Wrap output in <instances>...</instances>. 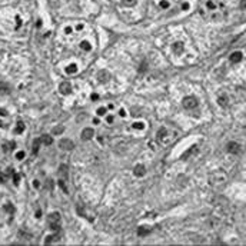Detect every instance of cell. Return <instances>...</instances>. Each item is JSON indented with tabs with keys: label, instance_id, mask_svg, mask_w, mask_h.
Here are the masks:
<instances>
[{
	"label": "cell",
	"instance_id": "9",
	"mask_svg": "<svg viewBox=\"0 0 246 246\" xmlns=\"http://www.w3.org/2000/svg\"><path fill=\"white\" fill-rule=\"evenodd\" d=\"M59 92L62 93V95H70L72 93V86L69 82H63V83H60L59 86Z\"/></svg>",
	"mask_w": 246,
	"mask_h": 246
},
{
	"label": "cell",
	"instance_id": "41",
	"mask_svg": "<svg viewBox=\"0 0 246 246\" xmlns=\"http://www.w3.org/2000/svg\"><path fill=\"white\" fill-rule=\"evenodd\" d=\"M99 123H100L99 117H95V119H93V124H99Z\"/></svg>",
	"mask_w": 246,
	"mask_h": 246
},
{
	"label": "cell",
	"instance_id": "32",
	"mask_svg": "<svg viewBox=\"0 0 246 246\" xmlns=\"http://www.w3.org/2000/svg\"><path fill=\"white\" fill-rule=\"evenodd\" d=\"M189 9H190V6H189V3H188V1H185V3H182V10H185V12H188Z\"/></svg>",
	"mask_w": 246,
	"mask_h": 246
},
{
	"label": "cell",
	"instance_id": "34",
	"mask_svg": "<svg viewBox=\"0 0 246 246\" xmlns=\"http://www.w3.org/2000/svg\"><path fill=\"white\" fill-rule=\"evenodd\" d=\"M75 29H76L78 32H82V30L84 29V25H83V23H79V25H76V27H75Z\"/></svg>",
	"mask_w": 246,
	"mask_h": 246
},
{
	"label": "cell",
	"instance_id": "27",
	"mask_svg": "<svg viewBox=\"0 0 246 246\" xmlns=\"http://www.w3.org/2000/svg\"><path fill=\"white\" fill-rule=\"evenodd\" d=\"M23 130H25V123L22 122V120H19L17 122V126H16V133H23Z\"/></svg>",
	"mask_w": 246,
	"mask_h": 246
},
{
	"label": "cell",
	"instance_id": "43",
	"mask_svg": "<svg viewBox=\"0 0 246 246\" xmlns=\"http://www.w3.org/2000/svg\"><path fill=\"white\" fill-rule=\"evenodd\" d=\"M119 115H120V116H126V112H124L123 109H120L119 110Z\"/></svg>",
	"mask_w": 246,
	"mask_h": 246
},
{
	"label": "cell",
	"instance_id": "21",
	"mask_svg": "<svg viewBox=\"0 0 246 246\" xmlns=\"http://www.w3.org/2000/svg\"><path fill=\"white\" fill-rule=\"evenodd\" d=\"M0 93H3V95H6V93H10V87H9V84H7V83H3V82H0Z\"/></svg>",
	"mask_w": 246,
	"mask_h": 246
},
{
	"label": "cell",
	"instance_id": "8",
	"mask_svg": "<svg viewBox=\"0 0 246 246\" xmlns=\"http://www.w3.org/2000/svg\"><path fill=\"white\" fill-rule=\"evenodd\" d=\"M242 59H243V53L240 52V50H235V52L230 53V56H229V60H230L232 63H239V62H242Z\"/></svg>",
	"mask_w": 246,
	"mask_h": 246
},
{
	"label": "cell",
	"instance_id": "28",
	"mask_svg": "<svg viewBox=\"0 0 246 246\" xmlns=\"http://www.w3.org/2000/svg\"><path fill=\"white\" fill-rule=\"evenodd\" d=\"M148 233H150V230H149V229H146V227L140 226L139 229H137V235H140V236H146Z\"/></svg>",
	"mask_w": 246,
	"mask_h": 246
},
{
	"label": "cell",
	"instance_id": "40",
	"mask_svg": "<svg viewBox=\"0 0 246 246\" xmlns=\"http://www.w3.org/2000/svg\"><path fill=\"white\" fill-rule=\"evenodd\" d=\"M34 216H36V218H40V216H42V210H40V209H37V212L34 213Z\"/></svg>",
	"mask_w": 246,
	"mask_h": 246
},
{
	"label": "cell",
	"instance_id": "7",
	"mask_svg": "<svg viewBox=\"0 0 246 246\" xmlns=\"http://www.w3.org/2000/svg\"><path fill=\"white\" fill-rule=\"evenodd\" d=\"M226 149L229 153H232V155H238L240 152V145L238 142H229L226 146Z\"/></svg>",
	"mask_w": 246,
	"mask_h": 246
},
{
	"label": "cell",
	"instance_id": "12",
	"mask_svg": "<svg viewBox=\"0 0 246 246\" xmlns=\"http://www.w3.org/2000/svg\"><path fill=\"white\" fill-rule=\"evenodd\" d=\"M172 50H173L176 54H180V53H183V50H185V46H183L182 42H175V43L172 45Z\"/></svg>",
	"mask_w": 246,
	"mask_h": 246
},
{
	"label": "cell",
	"instance_id": "17",
	"mask_svg": "<svg viewBox=\"0 0 246 246\" xmlns=\"http://www.w3.org/2000/svg\"><path fill=\"white\" fill-rule=\"evenodd\" d=\"M79 47H80L83 52H90V50H92V45L89 43V42H87V40H83V42H80Z\"/></svg>",
	"mask_w": 246,
	"mask_h": 246
},
{
	"label": "cell",
	"instance_id": "5",
	"mask_svg": "<svg viewBox=\"0 0 246 246\" xmlns=\"http://www.w3.org/2000/svg\"><path fill=\"white\" fill-rule=\"evenodd\" d=\"M93 136H95V130H93V127H84L83 130H82V135H80V137H82V140H90V139H93Z\"/></svg>",
	"mask_w": 246,
	"mask_h": 246
},
{
	"label": "cell",
	"instance_id": "20",
	"mask_svg": "<svg viewBox=\"0 0 246 246\" xmlns=\"http://www.w3.org/2000/svg\"><path fill=\"white\" fill-rule=\"evenodd\" d=\"M14 148H16V143L14 142H9V143H4V145H3V150H4L6 153L10 152V150H13Z\"/></svg>",
	"mask_w": 246,
	"mask_h": 246
},
{
	"label": "cell",
	"instance_id": "23",
	"mask_svg": "<svg viewBox=\"0 0 246 246\" xmlns=\"http://www.w3.org/2000/svg\"><path fill=\"white\" fill-rule=\"evenodd\" d=\"M40 143H42L40 139H34V142H33V155H37L39 148H40Z\"/></svg>",
	"mask_w": 246,
	"mask_h": 246
},
{
	"label": "cell",
	"instance_id": "29",
	"mask_svg": "<svg viewBox=\"0 0 246 246\" xmlns=\"http://www.w3.org/2000/svg\"><path fill=\"white\" fill-rule=\"evenodd\" d=\"M25 157H26V152H23V150H20V152L16 153V159H17V160H23Z\"/></svg>",
	"mask_w": 246,
	"mask_h": 246
},
{
	"label": "cell",
	"instance_id": "14",
	"mask_svg": "<svg viewBox=\"0 0 246 246\" xmlns=\"http://www.w3.org/2000/svg\"><path fill=\"white\" fill-rule=\"evenodd\" d=\"M60 239V235L59 233H54V235H49L47 238L45 239V243L46 245H49V243H52V242H56V240Z\"/></svg>",
	"mask_w": 246,
	"mask_h": 246
},
{
	"label": "cell",
	"instance_id": "44",
	"mask_svg": "<svg viewBox=\"0 0 246 246\" xmlns=\"http://www.w3.org/2000/svg\"><path fill=\"white\" fill-rule=\"evenodd\" d=\"M1 182H4V175H3V173H0V183H1Z\"/></svg>",
	"mask_w": 246,
	"mask_h": 246
},
{
	"label": "cell",
	"instance_id": "31",
	"mask_svg": "<svg viewBox=\"0 0 246 246\" xmlns=\"http://www.w3.org/2000/svg\"><path fill=\"white\" fill-rule=\"evenodd\" d=\"M59 186L62 188V190H63L65 193H67V188H66V183H65L63 179H59Z\"/></svg>",
	"mask_w": 246,
	"mask_h": 246
},
{
	"label": "cell",
	"instance_id": "19",
	"mask_svg": "<svg viewBox=\"0 0 246 246\" xmlns=\"http://www.w3.org/2000/svg\"><path fill=\"white\" fill-rule=\"evenodd\" d=\"M107 107H104V106H100V107H97L96 110V113H97V116L99 117H104L106 115H107Z\"/></svg>",
	"mask_w": 246,
	"mask_h": 246
},
{
	"label": "cell",
	"instance_id": "13",
	"mask_svg": "<svg viewBox=\"0 0 246 246\" xmlns=\"http://www.w3.org/2000/svg\"><path fill=\"white\" fill-rule=\"evenodd\" d=\"M66 75H75V73H78V66L75 65V63H70L69 66H66Z\"/></svg>",
	"mask_w": 246,
	"mask_h": 246
},
{
	"label": "cell",
	"instance_id": "33",
	"mask_svg": "<svg viewBox=\"0 0 246 246\" xmlns=\"http://www.w3.org/2000/svg\"><path fill=\"white\" fill-rule=\"evenodd\" d=\"M13 182H14V185L17 186V185H19V182H20V176L19 175H13Z\"/></svg>",
	"mask_w": 246,
	"mask_h": 246
},
{
	"label": "cell",
	"instance_id": "35",
	"mask_svg": "<svg viewBox=\"0 0 246 246\" xmlns=\"http://www.w3.org/2000/svg\"><path fill=\"white\" fill-rule=\"evenodd\" d=\"M16 25H17V27H16V29H19L20 25H22V19H20V16H16Z\"/></svg>",
	"mask_w": 246,
	"mask_h": 246
},
{
	"label": "cell",
	"instance_id": "36",
	"mask_svg": "<svg viewBox=\"0 0 246 246\" xmlns=\"http://www.w3.org/2000/svg\"><path fill=\"white\" fill-rule=\"evenodd\" d=\"M72 32H73V29H72L70 26H67V27H66V29H65V33H66V34H70Z\"/></svg>",
	"mask_w": 246,
	"mask_h": 246
},
{
	"label": "cell",
	"instance_id": "18",
	"mask_svg": "<svg viewBox=\"0 0 246 246\" xmlns=\"http://www.w3.org/2000/svg\"><path fill=\"white\" fill-rule=\"evenodd\" d=\"M59 175L62 176L63 179H66V177H67V175H69V169H67V165H62V166L59 168Z\"/></svg>",
	"mask_w": 246,
	"mask_h": 246
},
{
	"label": "cell",
	"instance_id": "24",
	"mask_svg": "<svg viewBox=\"0 0 246 246\" xmlns=\"http://www.w3.org/2000/svg\"><path fill=\"white\" fill-rule=\"evenodd\" d=\"M122 3H123V6H126V7H133V6H136L137 0H122Z\"/></svg>",
	"mask_w": 246,
	"mask_h": 246
},
{
	"label": "cell",
	"instance_id": "16",
	"mask_svg": "<svg viewBox=\"0 0 246 246\" xmlns=\"http://www.w3.org/2000/svg\"><path fill=\"white\" fill-rule=\"evenodd\" d=\"M40 140H42V143L43 145H46V146H50L53 143V137L50 136V135H43V136L40 137Z\"/></svg>",
	"mask_w": 246,
	"mask_h": 246
},
{
	"label": "cell",
	"instance_id": "42",
	"mask_svg": "<svg viewBox=\"0 0 246 246\" xmlns=\"http://www.w3.org/2000/svg\"><path fill=\"white\" fill-rule=\"evenodd\" d=\"M107 109H109V110H113V109H115V104H113V103H109V104H107Z\"/></svg>",
	"mask_w": 246,
	"mask_h": 246
},
{
	"label": "cell",
	"instance_id": "15",
	"mask_svg": "<svg viewBox=\"0 0 246 246\" xmlns=\"http://www.w3.org/2000/svg\"><path fill=\"white\" fill-rule=\"evenodd\" d=\"M218 103H219V106H222V107H226L227 103H229L226 95H220V96L218 97Z\"/></svg>",
	"mask_w": 246,
	"mask_h": 246
},
{
	"label": "cell",
	"instance_id": "4",
	"mask_svg": "<svg viewBox=\"0 0 246 246\" xmlns=\"http://www.w3.org/2000/svg\"><path fill=\"white\" fill-rule=\"evenodd\" d=\"M182 104H183L185 109H195V107L198 106V100H196V97H193V96H188V97L183 99Z\"/></svg>",
	"mask_w": 246,
	"mask_h": 246
},
{
	"label": "cell",
	"instance_id": "11",
	"mask_svg": "<svg viewBox=\"0 0 246 246\" xmlns=\"http://www.w3.org/2000/svg\"><path fill=\"white\" fill-rule=\"evenodd\" d=\"M226 180V176L223 175V173H219V175H213L210 177V182L213 183V185H218V183H223V182Z\"/></svg>",
	"mask_w": 246,
	"mask_h": 246
},
{
	"label": "cell",
	"instance_id": "22",
	"mask_svg": "<svg viewBox=\"0 0 246 246\" xmlns=\"http://www.w3.org/2000/svg\"><path fill=\"white\" fill-rule=\"evenodd\" d=\"M157 6L160 7V9H163V10H166V9L170 7V1H169V0H159Z\"/></svg>",
	"mask_w": 246,
	"mask_h": 246
},
{
	"label": "cell",
	"instance_id": "26",
	"mask_svg": "<svg viewBox=\"0 0 246 246\" xmlns=\"http://www.w3.org/2000/svg\"><path fill=\"white\" fill-rule=\"evenodd\" d=\"M132 127L135 130H143L145 129V123L143 122H135L133 124H132Z\"/></svg>",
	"mask_w": 246,
	"mask_h": 246
},
{
	"label": "cell",
	"instance_id": "39",
	"mask_svg": "<svg viewBox=\"0 0 246 246\" xmlns=\"http://www.w3.org/2000/svg\"><path fill=\"white\" fill-rule=\"evenodd\" d=\"M0 116H7V112L3 109H0Z\"/></svg>",
	"mask_w": 246,
	"mask_h": 246
},
{
	"label": "cell",
	"instance_id": "37",
	"mask_svg": "<svg viewBox=\"0 0 246 246\" xmlns=\"http://www.w3.org/2000/svg\"><path fill=\"white\" fill-rule=\"evenodd\" d=\"M33 186L36 189H39V186H40V183H39V180H33Z\"/></svg>",
	"mask_w": 246,
	"mask_h": 246
},
{
	"label": "cell",
	"instance_id": "25",
	"mask_svg": "<svg viewBox=\"0 0 246 246\" xmlns=\"http://www.w3.org/2000/svg\"><path fill=\"white\" fill-rule=\"evenodd\" d=\"M115 120H116V117L113 116V115H109V113H107V115L104 116V122L107 123V124H113Z\"/></svg>",
	"mask_w": 246,
	"mask_h": 246
},
{
	"label": "cell",
	"instance_id": "2",
	"mask_svg": "<svg viewBox=\"0 0 246 246\" xmlns=\"http://www.w3.org/2000/svg\"><path fill=\"white\" fill-rule=\"evenodd\" d=\"M222 7H223V4L215 1V0H206V1H205V9H206L207 12H210V13H216V12L220 10Z\"/></svg>",
	"mask_w": 246,
	"mask_h": 246
},
{
	"label": "cell",
	"instance_id": "6",
	"mask_svg": "<svg viewBox=\"0 0 246 246\" xmlns=\"http://www.w3.org/2000/svg\"><path fill=\"white\" fill-rule=\"evenodd\" d=\"M59 148L62 150H72L75 148V143H73V140H70V139H62V140L59 142Z\"/></svg>",
	"mask_w": 246,
	"mask_h": 246
},
{
	"label": "cell",
	"instance_id": "30",
	"mask_svg": "<svg viewBox=\"0 0 246 246\" xmlns=\"http://www.w3.org/2000/svg\"><path fill=\"white\" fill-rule=\"evenodd\" d=\"M63 130H65V127H63V126H56V127L53 129V135H60Z\"/></svg>",
	"mask_w": 246,
	"mask_h": 246
},
{
	"label": "cell",
	"instance_id": "38",
	"mask_svg": "<svg viewBox=\"0 0 246 246\" xmlns=\"http://www.w3.org/2000/svg\"><path fill=\"white\" fill-rule=\"evenodd\" d=\"M90 99H92V100H97V99H99V95H97V93H93Z\"/></svg>",
	"mask_w": 246,
	"mask_h": 246
},
{
	"label": "cell",
	"instance_id": "3",
	"mask_svg": "<svg viewBox=\"0 0 246 246\" xmlns=\"http://www.w3.org/2000/svg\"><path fill=\"white\" fill-rule=\"evenodd\" d=\"M156 140L159 145H163V146H166L169 143V137H168V130L162 127V129L157 132V136H156Z\"/></svg>",
	"mask_w": 246,
	"mask_h": 246
},
{
	"label": "cell",
	"instance_id": "10",
	"mask_svg": "<svg viewBox=\"0 0 246 246\" xmlns=\"http://www.w3.org/2000/svg\"><path fill=\"white\" fill-rule=\"evenodd\" d=\"M133 173H135V176H137V177H143L145 173H146V168H145L143 165H136L135 169H133Z\"/></svg>",
	"mask_w": 246,
	"mask_h": 246
},
{
	"label": "cell",
	"instance_id": "1",
	"mask_svg": "<svg viewBox=\"0 0 246 246\" xmlns=\"http://www.w3.org/2000/svg\"><path fill=\"white\" fill-rule=\"evenodd\" d=\"M60 213L59 212H53L47 216V222H49V227L52 229V230H56L57 232L59 229H60Z\"/></svg>",
	"mask_w": 246,
	"mask_h": 246
}]
</instances>
